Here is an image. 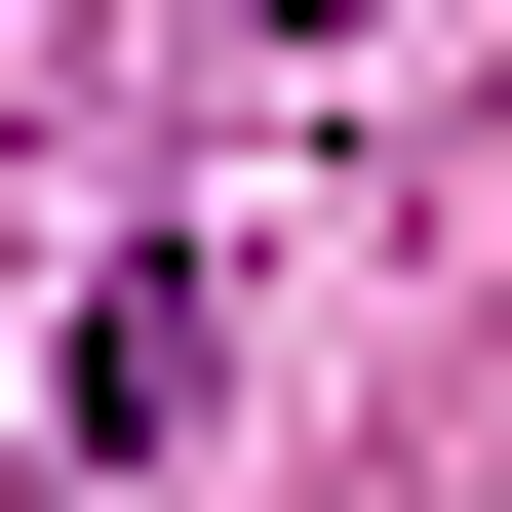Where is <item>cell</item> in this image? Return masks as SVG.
<instances>
[{"label":"cell","instance_id":"1","mask_svg":"<svg viewBox=\"0 0 512 512\" xmlns=\"http://www.w3.org/2000/svg\"><path fill=\"white\" fill-rule=\"evenodd\" d=\"M197 394H237V316H197V276H79V316H40V434H79V473H158Z\"/></svg>","mask_w":512,"mask_h":512}]
</instances>
